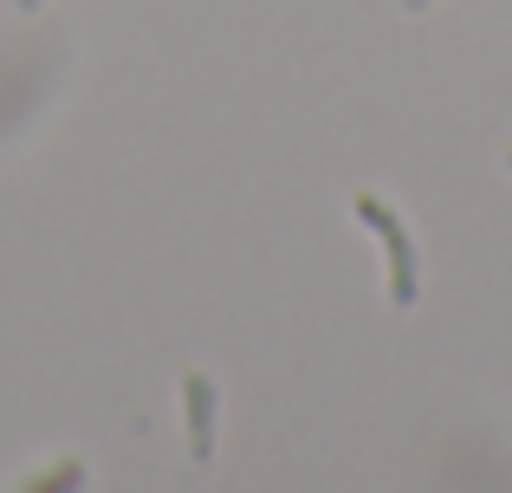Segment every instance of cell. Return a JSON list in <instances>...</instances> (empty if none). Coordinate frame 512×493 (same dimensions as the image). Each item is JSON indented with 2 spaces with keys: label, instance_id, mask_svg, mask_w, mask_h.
I'll list each match as a JSON object with an SVG mask.
<instances>
[{
  "label": "cell",
  "instance_id": "6da1fadb",
  "mask_svg": "<svg viewBox=\"0 0 512 493\" xmlns=\"http://www.w3.org/2000/svg\"><path fill=\"white\" fill-rule=\"evenodd\" d=\"M350 215L363 221V228H376V241H383V260H389V305H402L409 312L415 292H422V253H415V234L409 221L396 215V208L383 202V195H350Z\"/></svg>",
  "mask_w": 512,
  "mask_h": 493
},
{
  "label": "cell",
  "instance_id": "7a4b0ae2",
  "mask_svg": "<svg viewBox=\"0 0 512 493\" xmlns=\"http://www.w3.org/2000/svg\"><path fill=\"white\" fill-rule=\"evenodd\" d=\"M182 416H188V455L208 461L214 455V416H221V396H214L208 370H188L182 377Z\"/></svg>",
  "mask_w": 512,
  "mask_h": 493
},
{
  "label": "cell",
  "instance_id": "3957f363",
  "mask_svg": "<svg viewBox=\"0 0 512 493\" xmlns=\"http://www.w3.org/2000/svg\"><path fill=\"white\" fill-rule=\"evenodd\" d=\"M78 474H85V468H59V474H46V481H33V487H72Z\"/></svg>",
  "mask_w": 512,
  "mask_h": 493
},
{
  "label": "cell",
  "instance_id": "277c9868",
  "mask_svg": "<svg viewBox=\"0 0 512 493\" xmlns=\"http://www.w3.org/2000/svg\"><path fill=\"white\" fill-rule=\"evenodd\" d=\"M422 7H428V0H409V13H422Z\"/></svg>",
  "mask_w": 512,
  "mask_h": 493
},
{
  "label": "cell",
  "instance_id": "5b68a950",
  "mask_svg": "<svg viewBox=\"0 0 512 493\" xmlns=\"http://www.w3.org/2000/svg\"><path fill=\"white\" fill-rule=\"evenodd\" d=\"M20 7H39V0H20Z\"/></svg>",
  "mask_w": 512,
  "mask_h": 493
}]
</instances>
